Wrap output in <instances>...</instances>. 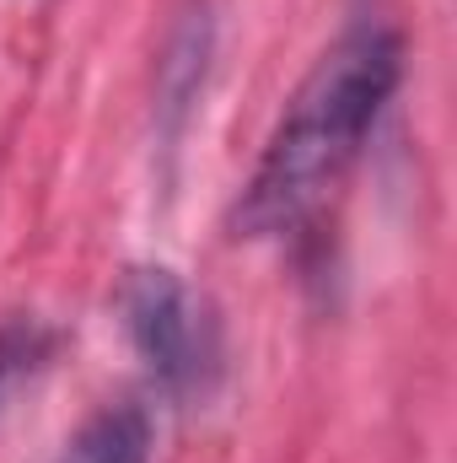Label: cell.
<instances>
[{"label":"cell","mask_w":457,"mask_h":463,"mask_svg":"<svg viewBox=\"0 0 457 463\" xmlns=\"http://www.w3.org/2000/svg\"><path fill=\"white\" fill-rule=\"evenodd\" d=\"M398 81H404V38L382 22L350 27L334 49H323V60L291 92L285 114L275 118L258 167L247 173L231 205V232L285 237L307 227L366 151V135L393 103Z\"/></svg>","instance_id":"6da1fadb"},{"label":"cell","mask_w":457,"mask_h":463,"mask_svg":"<svg viewBox=\"0 0 457 463\" xmlns=\"http://www.w3.org/2000/svg\"><path fill=\"white\" fill-rule=\"evenodd\" d=\"M118 324L167 393H205L221 372V324L167 264H140L118 280Z\"/></svg>","instance_id":"7a4b0ae2"},{"label":"cell","mask_w":457,"mask_h":463,"mask_svg":"<svg viewBox=\"0 0 457 463\" xmlns=\"http://www.w3.org/2000/svg\"><path fill=\"white\" fill-rule=\"evenodd\" d=\"M151 458H156V415L140 399L103 404L60 453V463H151Z\"/></svg>","instance_id":"3957f363"},{"label":"cell","mask_w":457,"mask_h":463,"mask_svg":"<svg viewBox=\"0 0 457 463\" xmlns=\"http://www.w3.org/2000/svg\"><path fill=\"white\" fill-rule=\"evenodd\" d=\"M205 60H210V11H183L173 43H167V60H162V114L167 129H178V118L189 114L200 81H205Z\"/></svg>","instance_id":"277c9868"},{"label":"cell","mask_w":457,"mask_h":463,"mask_svg":"<svg viewBox=\"0 0 457 463\" xmlns=\"http://www.w3.org/2000/svg\"><path fill=\"white\" fill-rule=\"evenodd\" d=\"M49 355H54V329H49L43 318L11 313V318L0 324V415H5V404H11V393L27 388V383L49 366Z\"/></svg>","instance_id":"5b68a950"}]
</instances>
